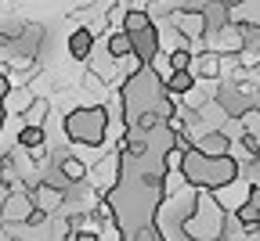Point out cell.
<instances>
[{"mask_svg":"<svg viewBox=\"0 0 260 241\" xmlns=\"http://www.w3.org/2000/svg\"><path fill=\"white\" fill-rule=\"evenodd\" d=\"M61 133H65V141L69 144H105V137H109V108L105 105H80L73 108L69 115H65L61 123Z\"/></svg>","mask_w":260,"mask_h":241,"instance_id":"obj_2","label":"cell"},{"mask_svg":"<svg viewBox=\"0 0 260 241\" xmlns=\"http://www.w3.org/2000/svg\"><path fill=\"white\" fill-rule=\"evenodd\" d=\"M256 155H260V148H256Z\"/></svg>","mask_w":260,"mask_h":241,"instance_id":"obj_17","label":"cell"},{"mask_svg":"<svg viewBox=\"0 0 260 241\" xmlns=\"http://www.w3.org/2000/svg\"><path fill=\"white\" fill-rule=\"evenodd\" d=\"M239 177H242V180H249L253 187L260 184V155H253V158H246V162L239 166Z\"/></svg>","mask_w":260,"mask_h":241,"instance_id":"obj_14","label":"cell"},{"mask_svg":"<svg viewBox=\"0 0 260 241\" xmlns=\"http://www.w3.org/2000/svg\"><path fill=\"white\" fill-rule=\"evenodd\" d=\"M90 51H94V32H90V25H76V29L69 32V58H73V61H87Z\"/></svg>","mask_w":260,"mask_h":241,"instance_id":"obj_11","label":"cell"},{"mask_svg":"<svg viewBox=\"0 0 260 241\" xmlns=\"http://www.w3.org/2000/svg\"><path fill=\"white\" fill-rule=\"evenodd\" d=\"M58 173H61L65 184H80V180L87 177V162H83L80 155H61V158H58Z\"/></svg>","mask_w":260,"mask_h":241,"instance_id":"obj_12","label":"cell"},{"mask_svg":"<svg viewBox=\"0 0 260 241\" xmlns=\"http://www.w3.org/2000/svg\"><path fill=\"white\" fill-rule=\"evenodd\" d=\"M181 173L191 187H220L228 184L232 177H239V162L235 155L228 151V155H203V151H195V148H184L181 151Z\"/></svg>","mask_w":260,"mask_h":241,"instance_id":"obj_1","label":"cell"},{"mask_svg":"<svg viewBox=\"0 0 260 241\" xmlns=\"http://www.w3.org/2000/svg\"><path fill=\"white\" fill-rule=\"evenodd\" d=\"M32 216V198L25 187H8L4 202H0V223H29Z\"/></svg>","mask_w":260,"mask_h":241,"instance_id":"obj_7","label":"cell"},{"mask_svg":"<svg viewBox=\"0 0 260 241\" xmlns=\"http://www.w3.org/2000/svg\"><path fill=\"white\" fill-rule=\"evenodd\" d=\"M249 180H242V177H232V180H228V184H220V187H213V198L224 205V209L228 213H232V209H239V205L249 198Z\"/></svg>","mask_w":260,"mask_h":241,"instance_id":"obj_9","label":"cell"},{"mask_svg":"<svg viewBox=\"0 0 260 241\" xmlns=\"http://www.w3.org/2000/svg\"><path fill=\"white\" fill-rule=\"evenodd\" d=\"M167 22L181 32V36H188L191 44H199L206 36V18H203V8H174L167 11Z\"/></svg>","mask_w":260,"mask_h":241,"instance_id":"obj_5","label":"cell"},{"mask_svg":"<svg viewBox=\"0 0 260 241\" xmlns=\"http://www.w3.org/2000/svg\"><path fill=\"white\" fill-rule=\"evenodd\" d=\"M224 205L213 198V191L199 187L195 191V209L184 220V234L188 237H220V223H224Z\"/></svg>","mask_w":260,"mask_h":241,"instance_id":"obj_3","label":"cell"},{"mask_svg":"<svg viewBox=\"0 0 260 241\" xmlns=\"http://www.w3.org/2000/svg\"><path fill=\"white\" fill-rule=\"evenodd\" d=\"M83 180H87V187H94L98 194L112 191V187L119 184V151H105L98 162H90Z\"/></svg>","mask_w":260,"mask_h":241,"instance_id":"obj_4","label":"cell"},{"mask_svg":"<svg viewBox=\"0 0 260 241\" xmlns=\"http://www.w3.org/2000/svg\"><path fill=\"white\" fill-rule=\"evenodd\" d=\"M29 198H32V209H40L44 216H54L61 205H65V187L61 184H54V180H37L29 187Z\"/></svg>","mask_w":260,"mask_h":241,"instance_id":"obj_6","label":"cell"},{"mask_svg":"<svg viewBox=\"0 0 260 241\" xmlns=\"http://www.w3.org/2000/svg\"><path fill=\"white\" fill-rule=\"evenodd\" d=\"M4 123H8V108H4V101H0V133H4Z\"/></svg>","mask_w":260,"mask_h":241,"instance_id":"obj_16","label":"cell"},{"mask_svg":"<svg viewBox=\"0 0 260 241\" xmlns=\"http://www.w3.org/2000/svg\"><path fill=\"white\" fill-rule=\"evenodd\" d=\"M130 47H134V54H138L141 61H152V58L159 54V29H155V22H148V25L138 29V32H130Z\"/></svg>","mask_w":260,"mask_h":241,"instance_id":"obj_10","label":"cell"},{"mask_svg":"<svg viewBox=\"0 0 260 241\" xmlns=\"http://www.w3.org/2000/svg\"><path fill=\"white\" fill-rule=\"evenodd\" d=\"M8 90H11V79H8V68H0V101L8 97Z\"/></svg>","mask_w":260,"mask_h":241,"instance_id":"obj_15","label":"cell"},{"mask_svg":"<svg viewBox=\"0 0 260 241\" xmlns=\"http://www.w3.org/2000/svg\"><path fill=\"white\" fill-rule=\"evenodd\" d=\"M40 144H47V130L22 123V130H18V148H22V151H32V148H40Z\"/></svg>","mask_w":260,"mask_h":241,"instance_id":"obj_13","label":"cell"},{"mask_svg":"<svg viewBox=\"0 0 260 241\" xmlns=\"http://www.w3.org/2000/svg\"><path fill=\"white\" fill-rule=\"evenodd\" d=\"M188 68H191L195 79H220V76H224V54L203 47V54H195V58L188 61Z\"/></svg>","mask_w":260,"mask_h":241,"instance_id":"obj_8","label":"cell"}]
</instances>
